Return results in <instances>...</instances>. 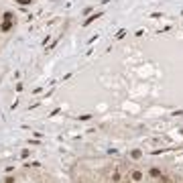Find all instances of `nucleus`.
<instances>
[{"instance_id": "obj_6", "label": "nucleus", "mask_w": 183, "mask_h": 183, "mask_svg": "<svg viewBox=\"0 0 183 183\" xmlns=\"http://www.w3.org/2000/svg\"><path fill=\"white\" fill-rule=\"evenodd\" d=\"M16 2H18L20 6H29V4H33V0H16Z\"/></svg>"}, {"instance_id": "obj_8", "label": "nucleus", "mask_w": 183, "mask_h": 183, "mask_svg": "<svg viewBox=\"0 0 183 183\" xmlns=\"http://www.w3.org/2000/svg\"><path fill=\"white\" fill-rule=\"evenodd\" d=\"M4 183H14V177H6V179H4Z\"/></svg>"}, {"instance_id": "obj_2", "label": "nucleus", "mask_w": 183, "mask_h": 183, "mask_svg": "<svg viewBox=\"0 0 183 183\" xmlns=\"http://www.w3.org/2000/svg\"><path fill=\"white\" fill-rule=\"evenodd\" d=\"M110 179H112L114 183H120V181H122V171H120V169H112Z\"/></svg>"}, {"instance_id": "obj_7", "label": "nucleus", "mask_w": 183, "mask_h": 183, "mask_svg": "<svg viewBox=\"0 0 183 183\" xmlns=\"http://www.w3.org/2000/svg\"><path fill=\"white\" fill-rule=\"evenodd\" d=\"M141 155H143V153H141L139 149H136V151H132V157H134V159H141Z\"/></svg>"}, {"instance_id": "obj_3", "label": "nucleus", "mask_w": 183, "mask_h": 183, "mask_svg": "<svg viewBox=\"0 0 183 183\" xmlns=\"http://www.w3.org/2000/svg\"><path fill=\"white\" fill-rule=\"evenodd\" d=\"M12 27H14L12 20H4L2 25H0V31H2V33H8V31H12Z\"/></svg>"}, {"instance_id": "obj_5", "label": "nucleus", "mask_w": 183, "mask_h": 183, "mask_svg": "<svg viewBox=\"0 0 183 183\" xmlns=\"http://www.w3.org/2000/svg\"><path fill=\"white\" fill-rule=\"evenodd\" d=\"M2 18H4V20H14V14H12L10 10H6V12L2 14Z\"/></svg>"}, {"instance_id": "obj_4", "label": "nucleus", "mask_w": 183, "mask_h": 183, "mask_svg": "<svg viewBox=\"0 0 183 183\" xmlns=\"http://www.w3.org/2000/svg\"><path fill=\"white\" fill-rule=\"evenodd\" d=\"M149 175H151V177H155V179H159V177H161V171H159V169H151V171H149Z\"/></svg>"}, {"instance_id": "obj_1", "label": "nucleus", "mask_w": 183, "mask_h": 183, "mask_svg": "<svg viewBox=\"0 0 183 183\" xmlns=\"http://www.w3.org/2000/svg\"><path fill=\"white\" fill-rule=\"evenodd\" d=\"M128 177H130V181H132V183H141V181L145 179V173H143L141 169H132Z\"/></svg>"}]
</instances>
